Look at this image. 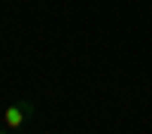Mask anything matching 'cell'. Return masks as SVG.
<instances>
[{
    "instance_id": "6da1fadb",
    "label": "cell",
    "mask_w": 152,
    "mask_h": 134,
    "mask_svg": "<svg viewBox=\"0 0 152 134\" xmlns=\"http://www.w3.org/2000/svg\"><path fill=\"white\" fill-rule=\"evenodd\" d=\"M34 119V104L31 101H15V104H9L6 110H3V125L9 128V131H24V125Z\"/></svg>"
},
{
    "instance_id": "7a4b0ae2",
    "label": "cell",
    "mask_w": 152,
    "mask_h": 134,
    "mask_svg": "<svg viewBox=\"0 0 152 134\" xmlns=\"http://www.w3.org/2000/svg\"><path fill=\"white\" fill-rule=\"evenodd\" d=\"M0 134H12V131H9V128L3 125V122H0Z\"/></svg>"
}]
</instances>
